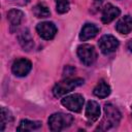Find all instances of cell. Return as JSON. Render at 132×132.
Here are the masks:
<instances>
[{
    "label": "cell",
    "instance_id": "cell-9",
    "mask_svg": "<svg viewBox=\"0 0 132 132\" xmlns=\"http://www.w3.org/2000/svg\"><path fill=\"white\" fill-rule=\"evenodd\" d=\"M121 13V10L117 7L113 6L110 3H107L104 8L102 9V14H101V21L104 24H108L111 21H113L116 18H118Z\"/></svg>",
    "mask_w": 132,
    "mask_h": 132
},
{
    "label": "cell",
    "instance_id": "cell-6",
    "mask_svg": "<svg viewBox=\"0 0 132 132\" xmlns=\"http://www.w3.org/2000/svg\"><path fill=\"white\" fill-rule=\"evenodd\" d=\"M98 45H99V48L100 51L105 54V55H108L112 52H114L118 46H119V40L112 36V35H103L99 41H98Z\"/></svg>",
    "mask_w": 132,
    "mask_h": 132
},
{
    "label": "cell",
    "instance_id": "cell-2",
    "mask_svg": "<svg viewBox=\"0 0 132 132\" xmlns=\"http://www.w3.org/2000/svg\"><path fill=\"white\" fill-rule=\"evenodd\" d=\"M73 122V117L68 113L56 112L48 118V127L52 131H61L69 127Z\"/></svg>",
    "mask_w": 132,
    "mask_h": 132
},
{
    "label": "cell",
    "instance_id": "cell-15",
    "mask_svg": "<svg viewBox=\"0 0 132 132\" xmlns=\"http://www.w3.org/2000/svg\"><path fill=\"white\" fill-rule=\"evenodd\" d=\"M41 127V123L38 121H30V120H22L16 127L18 131H33L37 130Z\"/></svg>",
    "mask_w": 132,
    "mask_h": 132
},
{
    "label": "cell",
    "instance_id": "cell-23",
    "mask_svg": "<svg viewBox=\"0 0 132 132\" xmlns=\"http://www.w3.org/2000/svg\"><path fill=\"white\" fill-rule=\"evenodd\" d=\"M128 48L130 50V52H132V40H130L128 42Z\"/></svg>",
    "mask_w": 132,
    "mask_h": 132
},
{
    "label": "cell",
    "instance_id": "cell-17",
    "mask_svg": "<svg viewBox=\"0 0 132 132\" xmlns=\"http://www.w3.org/2000/svg\"><path fill=\"white\" fill-rule=\"evenodd\" d=\"M33 13L36 18H39V19H44V18H47L50 16L51 14V11L48 9V7L43 4V3H38L36 4L34 7H33Z\"/></svg>",
    "mask_w": 132,
    "mask_h": 132
},
{
    "label": "cell",
    "instance_id": "cell-21",
    "mask_svg": "<svg viewBox=\"0 0 132 132\" xmlns=\"http://www.w3.org/2000/svg\"><path fill=\"white\" fill-rule=\"evenodd\" d=\"M74 68L73 67H71V66H66L65 67V69H64V76H69V75H71L73 72H74Z\"/></svg>",
    "mask_w": 132,
    "mask_h": 132
},
{
    "label": "cell",
    "instance_id": "cell-12",
    "mask_svg": "<svg viewBox=\"0 0 132 132\" xmlns=\"http://www.w3.org/2000/svg\"><path fill=\"white\" fill-rule=\"evenodd\" d=\"M98 32H99V28L96 25L87 23L81 28V31H80V34H79V39L81 41H86L88 39H91V38L95 37Z\"/></svg>",
    "mask_w": 132,
    "mask_h": 132
},
{
    "label": "cell",
    "instance_id": "cell-5",
    "mask_svg": "<svg viewBox=\"0 0 132 132\" xmlns=\"http://www.w3.org/2000/svg\"><path fill=\"white\" fill-rule=\"evenodd\" d=\"M84 102H85V99L80 94H72V95L66 96L61 101L62 105H64L67 109L74 112H79L81 110Z\"/></svg>",
    "mask_w": 132,
    "mask_h": 132
},
{
    "label": "cell",
    "instance_id": "cell-16",
    "mask_svg": "<svg viewBox=\"0 0 132 132\" xmlns=\"http://www.w3.org/2000/svg\"><path fill=\"white\" fill-rule=\"evenodd\" d=\"M93 93L98 98H105L110 94V87L104 80H100L94 88Z\"/></svg>",
    "mask_w": 132,
    "mask_h": 132
},
{
    "label": "cell",
    "instance_id": "cell-4",
    "mask_svg": "<svg viewBox=\"0 0 132 132\" xmlns=\"http://www.w3.org/2000/svg\"><path fill=\"white\" fill-rule=\"evenodd\" d=\"M77 56L82 64L86 66H91L96 61L97 53L93 45L85 43L77 47Z\"/></svg>",
    "mask_w": 132,
    "mask_h": 132
},
{
    "label": "cell",
    "instance_id": "cell-8",
    "mask_svg": "<svg viewBox=\"0 0 132 132\" xmlns=\"http://www.w3.org/2000/svg\"><path fill=\"white\" fill-rule=\"evenodd\" d=\"M31 68H32V64L29 60L25 58H20L13 62L11 70L14 75L22 77V76H26L30 72Z\"/></svg>",
    "mask_w": 132,
    "mask_h": 132
},
{
    "label": "cell",
    "instance_id": "cell-22",
    "mask_svg": "<svg viewBox=\"0 0 132 132\" xmlns=\"http://www.w3.org/2000/svg\"><path fill=\"white\" fill-rule=\"evenodd\" d=\"M103 1H104V0H94V3H95L96 5H100Z\"/></svg>",
    "mask_w": 132,
    "mask_h": 132
},
{
    "label": "cell",
    "instance_id": "cell-14",
    "mask_svg": "<svg viewBox=\"0 0 132 132\" xmlns=\"http://www.w3.org/2000/svg\"><path fill=\"white\" fill-rule=\"evenodd\" d=\"M23 18H24V13L16 9V8H13V9H10L8 12H7V20L10 24V29L11 31L16 28L23 21Z\"/></svg>",
    "mask_w": 132,
    "mask_h": 132
},
{
    "label": "cell",
    "instance_id": "cell-19",
    "mask_svg": "<svg viewBox=\"0 0 132 132\" xmlns=\"http://www.w3.org/2000/svg\"><path fill=\"white\" fill-rule=\"evenodd\" d=\"M56 9L59 13H65L69 9V0H56Z\"/></svg>",
    "mask_w": 132,
    "mask_h": 132
},
{
    "label": "cell",
    "instance_id": "cell-3",
    "mask_svg": "<svg viewBox=\"0 0 132 132\" xmlns=\"http://www.w3.org/2000/svg\"><path fill=\"white\" fill-rule=\"evenodd\" d=\"M82 84H84L82 78H67V79H64V80L59 81L58 84L55 85V87L53 88V94L57 98L62 97L63 95L71 92L72 90H74L75 88H77L78 86H80Z\"/></svg>",
    "mask_w": 132,
    "mask_h": 132
},
{
    "label": "cell",
    "instance_id": "cell-11",
    "mask_svg": "<svg viewBox=\"0 0 132 132\" xmlns=\"http://www.w3.org/2000/svg\"><path fill=\"white\" fill-rule=\"evenodd\" d=\"M99 116H100L99 104L94 100H90L86 106V118L90 122H95L98 120Z\"/></svg>",
    "mask_w": 132,
    "mask_h": 132
},
{
    "label": "cell",
    "instance_id": "cell-20",
    "mask_svg": "<svg viewBox=\"0 0 132 132\" xmlns=\"http://www.w3.org/2000/svg\"><path fill=\"white\" fill-rule=\"evenodd\" d=\"M8 1L14 5H26L27 3L30 2V0H8Z\"/></svg>",
    "mask_w": 132,
    "mask_h": 132
},
{
    "label": "cell",
    "instance_id": "cell-13",
    "mask_svg": "<svg viewBox=\"0 0 132 132\" xmlns=\"http://www.w3.org/2000/svg\"><path fill=\"white\" fill-rule=\"evenodd\" d=\"M116 30L121 34L130 33L132 30V18L130 15H125L121 18L116 25Z\"/></svg>",
    "mask_w": 132,
    "mask_h": 132
},
{
    "label": "cell",
    "instance_id": "cell-7",
    "mask_svg": "<svg viewBox=\"0 0 132 132\" xmlns=\"http://www.w3.org/2000/svg\"><path fill=\"white\" fill-rule=\"evenodd\" d=\"M36 31L39 36L45 40L53 39L57 33V27L52 22H41L37 24Z\"/></svg>",
    "mask_w": 132,
    "mask_h": 132
},
{
    "label": "cell",
    "instance_id": "cell-10",
    "mask_svg": "<svg viewBox=\"0 0 132 132\" xmlns=\"http://www.w3.org/2000/svg\"><path fill=\"white\" fill-rule=\"evenodd\" d=\"M18 40H19V43L21 44V46L24 48V51L26 52H29L33 48L34 46V42H33V38L31 36V33L30 31L25 28L23 29L22 31H20L19 35H18Z\"/></svg>",
    "mask_w": 132,
    "mask_h": 132
},
{
    "label": "cell",
    "instance_id": "cell-1",
    "mask_svg": "<svg viewBox=\"0 0 132 132\" xmlns=\"http://www.w3.org/2000/svg\"><path fill=\"white\" fill-rule=\"evenodd\" d=\"M104 120L98 127V130H107L111 127H116L121 121L120 110L111 103H106L104 105Z\"/></svg>",
    "mask_w": 132,
    "mask_h": 132
},
{
    "label": "cell",
    "instance_id": "cell-18",
    "mask_svg": "<svg viewBox=\"0 0 132 132\" xmlns=\"http://www.w3.org/2000/svg\"><path fill=\"white\" fill-rule=\"evenodd\" d=\"M12 121V116L10 113V111L8 109H6L5 107L1 108V122H0V130L3 131L5 128V125L9 124Z\"/></svg>",
    "mask_w": 132,
    "mask_h": 132
}]
</instances>
